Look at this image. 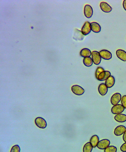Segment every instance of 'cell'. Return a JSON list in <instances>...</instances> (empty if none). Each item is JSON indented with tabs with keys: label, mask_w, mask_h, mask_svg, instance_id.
<instances>
[{
	"label": "cell",
	"mask_w": 126,
	"mask_h": 152,
	"mask_svg": "<svg viewBox=\"0 0 126 152\" xmlns=\"http://www.w3.org/2000/svg\"><path fill=\"white\" fill-rule=\"evenodd\" d=\"M125 108L121 104H118L112 107L111 111L112 114L114 115L121 114L125 110Z\"/></svg>",
	"instance_id": "cell-1"
},
{
	"label": "cell",
	"mask_w": 126,
	"mask_h": 152,
	"mask_svg": "<svg viewBox=\"0 0 126 152\" xmlns=\"http://www.w3.org/2000/svg\"><path fill=\"white\" fill-rule=\"evenodd\" d=\"M92 59L93 63L96 65H98L100 63L101 61V57L99 52L97 51H93L92 52Z\"/></svg>",
	"instance_id": "cell-2"
},
{
	"label": "cell",
	"mask_w": 126,
	"mask_h": 152,
	"mask_svg": "<svg viewBox=\"0 0 126 152\" xmlns=\"http://www.w3.org/2000/svg\"><path fill=\"white\" fill-rule=\"evenodd\" d=\"M35 123L37 127L42 129H44L47 127V123L46 121L44 118L41 117H38L36 118Z\"/></svg>",
	"instance_id": "cell-3"
},
{
	"label": "cell",
	"mask_w": 126,
	"mask_h": 152,
	"mask_svg": "<svg viewBox=\"0 0 126 152\" xmlns=\"http://www.w3.org/2000/svg\"><path fill=\"white\" fill-rule=\"evenodd\" d=\"M121 95L119 93H116L112 96L111 98V103L112 105H115L118 104L121 100Z\"/></svg>",
	"instance_id": "cell-4"
},
{
	"label": "cell",
	"mask_w": 126,
	"mask_h": 152,
	"mask_svg": "<svg viewBox=\"0 0 126 152\" xmlns=\"http://www.w3.org/2000/svg\"><path fill=\"white\" fill-rule=\"evenodd\" d=\"M71 91L73 93L76 95L80 96L82 95L85 93L84 89L82 87L78 85H73L71 87Z\"/></svg>",
	"instance_id": "cell-5"
},
{
	"label": "cell",
	"mask_w": 126,
	"mask_h": 152,
	"mask_svg": "<svg viewBox=\"0 0 126 152\" xmlns=\"http://www.w3.org/2000/svg\"><path fill=\"white\" fill-rule=\"evenodd\" d=\"M110 141L109 139H104L100 141L98 144L97 147L100 149H105L109 146Z\"/></svg>",
	"instance_id": "cell-6"
},
{
	"label": "cell",
	"mask_w": 126,
	"mask_h": 152,
	"mask_svg": "<svg viewBox=\"0 0 126 152\" xmlns=\"http://www.w3.org/2000/svg\"><path fill=\"white\" fill-rule=\"evenodd\" d=\"M91 31V23L88 21H86L81 29V32L84 35H87L89 34Z\"/></svg>",
	"instance_id": "cell-7"
},
{
	"label": "cell",
	"mask_w": 126,
	"mask_h": 152,
	"mask_svg": "<svg viewBox=\"0 0 126 152\" xmlns=\"http://www.w3.org/2000/svg\"><path fill=\"white\" fill-rule=\"evenodd\" d=\"M84 14L87 18L92 17L93 14V10L92 7L89 5H86L84 8Z\"/></svg>",
	"instance_id": "cell-8"
},
{
	"label": "cell",
	"mask_w": 126,
	"mask_h": 152,
	"mask_svg": "<svg viewBox=\"0 0 126 152\" xmlns=\"http://www.w3.org/2000/svg\"><path fill=\"white\" fill-rule=\"evenodd\" d=\"M99 53L101 58L106 60H109L111 59L112 58L111 53L107 50H102L100 51Z\"/></svg>",
	"instance_id": "cell-9"
},
{
	"label": "cell",
	"mask_w": 126,
	"mask_h": 152,
	"mask_svg": "<svg viewBox=\"0 0 126 152\" xmlns=\"http://www.w3.org/2000/svg\"><path fill=\"white\" fill-rule=\"evenodd\" d=\"M126 131V127L123 125H119L116 127L114 131L115 135L119 136L124 134Z\"/></svg>",
	"instance_id": "cell-10"
},
{
	"label": "cell",
	"mask_w": 126,
	"mask_h": 152,
	"mask_svg": "<svg viewBox=\"0 0 126 152\" xmlns=\"http://www.w3.org/2000/svg\"><path fill=\"white\" fill-rule=\"evenodd\" d=\"M100 7L101 10L105 13H110L112 11V7L107 2H101L100 4Z\"/></svg>",
	"instance_id": "cell-11"
},
{
	"label": "cell",
	"mask_w": 126,
	"mask_h": 152,
	"mask_svg": "<svg viewBox=\"0 0 126 152\" xmlns=\"http://www.w3.org/2000/svg\"><path fill=\"white\" fill-rule=\"evenodd\" d=\"M99 93L101 96H105L108 91V88L104 83H101L98 88Z\"/></svg>",
	"instance_id": "cell-12"
},
{
	"label": "cell",
	"mask_w": 126,
	"mask_h": 152,
	"mask_svg": "<svg viewBox=\"0 0 126 152\" xmlns=\"http://www.w3.org/2000/svg\"><path fill=\"white\" fill-rule=\"evenodd\" d=\"M111 76L110 72L109 71H104L102 72L99 75L97 80L99 81H106Z\"/></svg>",
	"instance_id": "cell-13"
},
{
	"label": "cell",
	"mask_w": 126,
	"mask_h": 152,
	"mask_svg": "<svg viewBox=\"0 0 126 152\" xmlns=\"http://www.w3.org/2000/svg\"><path fill=\"white\" fill-rule=\"evenodd\" d=\"M117 57L123 61H126V52L122 49L117 50L116 51Z\"/></svg>",
	"instance_id": "cell-14"
},
{
	"label": "cell",
	"mask_w": 126,
	"mask_h": 152,
	"mask_svg": "<svg viewBox=\"0 0 126 152\" xmlns=\"http://www.w3.org/2000/svg\"><path fill=\"white\" fill-rule=\"evenodd\" d=\"M115 78L113 76L111 75L106 81L105 84L108 88H112L114 86L115 83Z\"/></svg>",
	"instance_id": "cell-15"
},
{
	"label": "cell",
	"mask_w": 126,
	"mask_h": 152,
	"mask_svg": "<svg viewBox=\"0 0 126 152\" xmlns=\"http://www.w3.org/2000/svg\"><path fill=\"white\" fill-rule=\"evenodd\" d=\"M91 31L96 33L100 32L101 27L99 23L96 22H92L91 23Z\"/></svg>",
	"instance_id": "cell-16"
},
{
	"label": "cell",
	"mask_w": 126,
	"mask_h": 152,
	"mask_svg": "<svg viewBox=\"0 0 126 152\" xmlns=\"http://www.w3.org/2000/svg\"><path fill=\"white\" fill-rule=\"evenodd\" d=\"M114 119L118 123H124L126 121V115L123 114L116 115L114 117Z\"/></svg>",
	"instance_id": "cell-17"
},
{
	"label": "cell",
	"mask_w": 126,
	"mask_h": 152,
	"mask_svg": "<svg viewBox=\"0 0 126 152\" xmlns=\"http://www.w3.org/2000/svg\"><path fill=\"white\" fill-rule=\"evenodd\" d=\"M99 138L97 135H94L91 137L90 139V143L93 148L97 147L98 144L99 142Z\"/></svg>",
	"instance_id": "cell-18"
},
{
	"label": "cell",
	"mask_w": 126,
	"mask_h": 152,
	"mask_svg": "<svg viewBox=\"0 0 126 152\" xmlns=\"http://www.w3.org/2000/svg\"><path fill=\"white\" fill-rule=\"evenodd\" d=\"M92 54V52L88 48L82 49L80 52V55L84 58L90 57Z\"/></svg>",
	"instance_id": "cell-19"
},
{
	"label": "cell",
	"mask_w": 126,
	"mask_h": 152,
	"mask_svg": "<svg viewBox=\"0 0 126 152\" xmlns=\"http://www.w3.org/2000/svg\"><path fill=\"white\" fill-rule=\"evenodd\" d=\"M93 61L92 58L90 57H86L83 59V63L86 67H90L93 64Z\"/></svg>",
	"instance_id": "cell-20"
},
{
	"label": "cell",
	"mask_w": 126,
	"mask_h": 152,
	"mask_svg": "<svg viewBox=\"0 0 126 152\" xmlns=\"http://www.w3.org/2000/svg\"><path fill=\"white\" fill-rule=\"evenodd\" d=\"M93 147L90 142H88L84 145L83 148V152H91L93 149Z\"/></svg>",
	"instance_id": "cell-21"
},
{
	"label": "cell",
	"mask_w": 126,
	"mask_h": 152,
	"mask_svg": "<svg viewBox=\"0 0 126 152\" xmlns=\"http://www.w3.org/2000/svg\"><path fill=\"white\" fill-rule=\"evenodd\" d=\"M117 149L116 147L110 145L104 149V152H117Z\"/></svg>",
	"instance_id": "cell-22"
},
{
	"label": "cell",
	"mask_w": 126,
	"mask_h": 152,
	"mask_svg": "<svg viewBox=\"0 0 126 152\" xmlns=\"http://www.w3.org/2000/svg\"><path fill=\"white\" fill-rule=\"evenodd\" d=\"M105 70L103 68H102V67H98L96 69V73H95V76H96V79H98V78L99 75L100 73H102V72L104 71Z\"/></svg>",
	"instance_id": "cell-23"
},
{
	"label": "cell",
	"mask_w": 126,
	"mask_h": 152,
	"mask_svg": "<svg viewBox=\"0 0 126 152\" xmlns=\"http://www.w3.org/2000/svg\"><path fill=\"white\" fill-rule=\"evenodd\" d=\"M20 149L19 146L15 145L12 147L10 152H20Z\"/></svg>",
	"instance_id": "cell-24"
},
{
	"label": "cell",
	"mask_w": 126,
	"mask_h": 152,
	"mask_svg": "<svg viewBox=\"0 0 126 152\" xmlns=\"http://www.w3.org/2000/svg\"><path fill=\"white\" fill-rule=\"evenodd\" d=\"M121 103L122 105L126 109V95H123L122 97Z\"/></svg>",
	"instance_id": "cell-25"
},
{
	"label": "cell",
	"mask_w": 126,
	"mask_h": 152,
	"mask_svg": "<svg viewBox=\"0 0 126 152\" xmlns=\"http://www.w3.org/2000/svg\"><path fill=\"white\" fill-rule=\"evenodd\" d=\"M121 151L123 152H126V143H125L121 146L120 147Z\"/></svg>",
	"instance_id": "cell-26"
},
{
	"label": "cell",
	"mask_w": 126,
	"mask_h": 152,
	"mask_svg": "<svg viewBox=\"0 0 126 152\" xmlns=\"http://www.w3.org/2000/svg\"><path fill=\"white\" fill-rule=\"evenodd\" d=\"M123 141L126 143V131L123 134Z\"/></svg>",
	"instance_id": "cell-27"
},
{
	"label": "cell",
	"mask_w": 126,
	"mask_h": 152,
	"mask_svg": "<svg viewBox=\"0 0 126 152\" xmlns=\"http://www.w3.org/2000/svg\"><path fill=\"white\" fill-rule=\"evenodd\" d=\"M123 7L125 10L126 11V0H124L123 2Z\"/></svg>",
	"instance_id": "cell-28"
}]
</instances>
